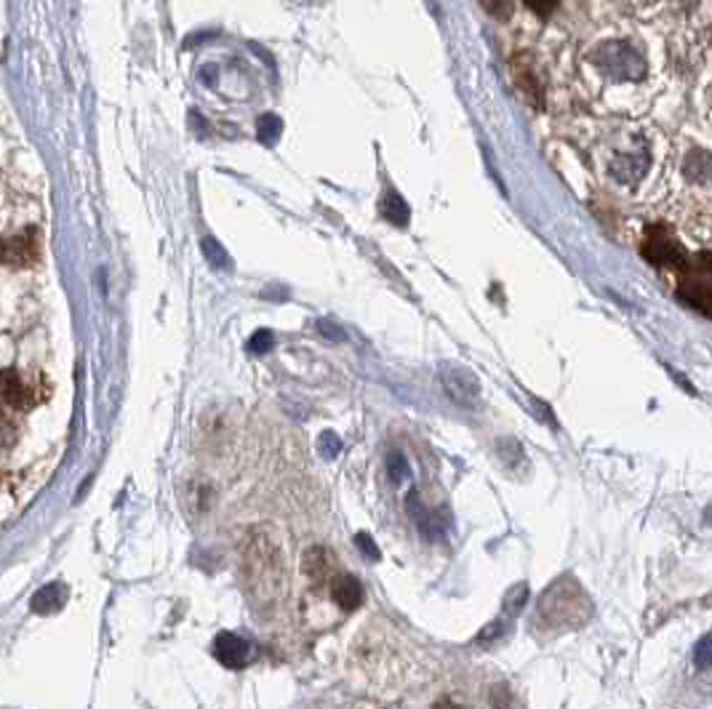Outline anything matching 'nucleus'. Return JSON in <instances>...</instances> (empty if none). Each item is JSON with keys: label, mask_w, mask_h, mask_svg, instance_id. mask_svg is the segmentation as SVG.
Returning <instances> with one entry per match:
<instances>
[{"label": "nucleus", "mask_w": 712, "mask_h": 709, "mask_svg": "<svg viewBox=\"0 0 712 709\" xmlns=\"http://www.w3.org/2000/svg\"><path fill=\"white\" fill-rule=\"evenodd\" d=\"M379 212H382V216L388 222H393V225L398 227H406L409 225V206H406V201L401 198V195L395 193V189H390V193H384V198L382 203H379Z\"/></svg>", "instance_id": "12"}, {"label": "nucleus", "mask_w": 712, "mask_h": 709, "mask_svg": "<svg viewBox=\"0 0 712 709\" xmlns=\"http://www.w3.org/2000/svg\"><path fill=\"white\" fill-rule=\"evenodd\" d=\"M331 597L337 600V606L344 610H355L363 603V587L358 584L355 576H337L334 584H331Z\"/></svg>", "instance_id": "9"}, {"label": "nucleus", "mask_w": 712, "mask_h": 709, "mask_svg": "<svg viewBox=\"0 0 712 709\" xmlns=\"http://www.w3.org/2000/svg\"><path fill=\"white\" fill-rule=\"evenodd\" d=\"M646 259L654 261L657 267H672L678 261H683V251L678 246L675 238H670V233L664 227H651L649 238L643 246Z\"/></svg>", "instance_id": "7"}, {"label": "nucleus", "mask_w": 712, "mask_h": 709, "mask_svg": "<svg viewBox=\"0 0 712 709\" xmlns=\"http://www.w3.org/2000/svg\"><path fill=\"white\" fill-rule=\"evenodd\" d=\"M257 136L259 142L265 144H276L278 136H280V121L276 115H262L257 121Z\"/></svg>", "instance_id": "15"}, {"label": "nucleus", "mask_w": 712, "mask_h": 709, "mask_svg": "<svg viewBox=\"0 0 712 709\" xmlns=\"http://www.w3.org/2000/svg\"><path fill=\"white\" fill-rule=\"evenodd\" d=\"M683 171L691 182L708 185V182H712V155L704 153V150H691L683 163Z\"/></svg>", "instance_id": "10"}, {"label": "nucleus", "mask_w": 712, "mask_h": 709, "mask_svg": "<svg viewBox=\"0 0 712 709\" xmlns=\"http://www.w3.org/2000/svg\"><path fill=\"white\" fill-rule=\"evenodd\" d=\"M515 78H518V89H524V94L528 96V100H532L534 104H539L541 91H539V85H537V78H534L532 72H528L526 68H524V72L515 68Z\"/></svg>", "instance_id": "17"}, {"label": "nucleus", "mask_w": 712, "mask_h": 709, "mask_svg": "<svg viewBox=\"0 0 712 709\" xmlns=\"http://www.w3.org/2000/svg\"><path fill=\"white\" fill-rule=\"evenodd\" d=\"M678 297L712 318V254L702 251L691 256L681 286H678Z\"/></svg>", "instance_id": "2"}, {"label": "nucleus", "mask_w": 712, "mask_h": 709, "mask_svg": "<svg viewBox=\"0 0 712 709\" xmlns=\"http://www.w3.org/2000/svg\"><path fill=\"white\" fill-rule=\"evenodd\" d=\"M214 654H217V659L225 667L240 669L248 659H251V646H248L244 638H238V635L221 633L217 643H214Z\"/></svg>", "instance_id": "8"}, {"label": "nucleus", "mask_w": 712, "mask_h": 709, "mask_svg": "<svg viewBox=\"0 0 712 709\" xmlns=\"http://www.w3.org/2000/svg\"><path fill=\"white\" fill-rule=\"evenodd\" d=\"M339 449H342V443H339V438L334 432H326L323 438H320V451H323L326 456H337Z\"/></svg>", "instance_id": "25"}, {"label": "nucleus", "mask_w": 712, "mask_h": 709, "mask_svg": "<svg viewBox=\"0 0 712 709\" xmlns=\"http://www.w3.org/2000/svg\"><path fill=\"white\" fill-rule=\"evenodd\" d=\"M590 597L571 576L555 579L539 597V619H545L555 629H577L590 619Z\"/></svg>", "instance_id": "1"}, {"label": "nucleus", "mask_w": 712, "mask_h": 709, "mask_svg": "<svg viewBox=\"0 0 712 709\" xmlns=\"http://www.w3.org/2000/svg\"><path fill=\"white\" fill-rule=\"evenodd\" d=\"M64 597H68V589L62 584H49V587H43L41 593L32 597V610L35 614H54V610L64 606Z\"/></svg>", "instance_id": "11"}, {"label": "nucleus", "mask_w": 712, "mask_h": 709, "mask_svg": "<svg viewBox=\"0 0 712 709\" xmlns=\"http://www.w3.org/2000/svg\"><path fill=\"white\" fill-rule=\"evenodd\" d=\"M409 512H411V517L416 521V528H420V534L424 536V540H433V536H435V521H433V515H430V512L422 507L420 496H416L414 491L409 494Z\"/></svg>", "instance_id": "14"}, {"label": "nucleus", "mask_w": 712, "mask_h": 709, "mask_svg": "<svg viewBox=\"0 0 712 709\" xmlns=\"http://www.w3.org/2000/svg\"><path fill=\"white\" fill-rule=\"evenodd\" d=\"M481 3L488 14L502 19V22L513 17V11H515V0H481Z\"/></svg>", "instance_id": "18"}, {"label": "nucleus", "mask_w": 712, "mask_h": 709, "mask_svg": "<svg viewBox=\"0 0 712 709\" xmlns=\"http://www.w3.org/2000/svg\"><path fill=\"white\" fill-rule=\"evenodd\" d=\"M388 470H390V477H393L395 483L406 481V477H409V464H406V459H403L401 454H390Z\"/></svg>", "instance_id": "21"}, {"label": "nucleus", "mask_w": 712, "mask_h": 709, "mask_svg": "<svg viewBox=\"0 0 712 709\" xmlns=\"http://www.w3.org/2000/svg\"><path fill=\"white\" fill-rule=\"evenodd\" d=\"M318 328H320V331L326 333V337H331V339H342V331H337V326H334V323H326V320H323V323H318Z\"/></svg>", "instance_id": "27"}, {"label": "nucleus", "mask_w": 712, "mask_h": 709, "mask_svg": "<svg viewBox=\"0 0 712 709\" xmlns=\"http://www.w3.org/2000/svg\"><path fill=\"white\" fill-rule=\"evenodd\" d=\"M694 667L710 669L712 667V638H702L694 648Z\"/></svg>", "instance_id": "19"}, {"label": "nucleus", "mask_w": 712, "mask_h": 709, "mask_svg": "<svg viewBox=\"0 0 712 709\" xmlns=\"http://www.w3.org/2000/svg\"><path fill=\"white\" fill-rule=\"evenodd\" d=\"M526 600H528V587L526 584H515V587L505 595V614L515 616L520 608H524Z\"/></svg>", "instance_id": "16"}, {"label": "nucleus", "mask_w": 712, "mask_h": 709, "mask_svg": "<svg viewBox=\"0 0 712 709\" xmlns=\"http://www.w3.org/2000/svg\"><path fill=\"white\" fill-rule=\"evenodd\" d=\"M441 382L448 390V395L456 400L460 405H475L481 398V382L473 371L465 369V366L456 363H443L441 366Z\"/></svg>", "instance_id": "5"}, {"label": "nucleus", "mask_w": 712, "mask_h": 709, "mask_svg": "<svg viewBox=\"0 0 712 709\" xmlns=\"http://www.w3.org/2000/svg\"><path fill=\"white\" fill-rule=\"evenodd\" d=\"M204 251H206L208 259L214 261V265H219V267H225V265H227V254L221 251V246H219L217 240L206 238V240H204Z\"/></svg>", "instance_id": "22"}, {"label": "nucleus", "mask_w": 712, "mask_h": 709, "mask_svg": "<svg viewBox=\"0 0 712 709\" xmlns=\"http://www.w3.org/2000/svg\"><path fill=\"white\" fill-rule=\"evenodd\" d=\"M35 405V395L14 369L0 371V411H28Z\"/></svg>", "instance_id": "6"}, {"label": "nucleus", "mask_w": 712, "mask_h": 709, "mask_svg": "<svg viewBox=\"0 0 712 709\" xmlns=\"http://www.w3.org/2000/svg\"><path fill=\"white\" fill-rule=\"evenodd\" d=\"M41 259V235L35 227L0 238V265L32 267Z\"/></svg>", "instance_id": "4"}, {"label": "nucleus", "mask_w": 712, "mask_h": 709, "mask_svg": "<svg viewBox=\"0 0 712 709\" xmlns=\"http://www.w3.org/2000/svg\"><path fill=\"white\" fill-rule=\"evenodd\" d=\"M355 544H358V549H361L365 557H371V561H379V547H376L374 540H371L369 534H358Z\"/></svg>", "instance_id": "24"}, {"label": "nucleus", "mask_w": 712, "mask_h": 709, "mask_svg": "<svg viewBox=\"0 0 712 709\" xmlns=\"http://www.w3.org/2000/svg\"><path fill=\"white\" fill-rule=\"evenodd\" d=\"M596 64L603 72H609V75L622 78V81H640L646 75L643 56L630 43L622 41L600 45L596 51Z\"/></svg>", "instance_id": "3"}, {"label": "nucleus", "mask_w": 712, "mask_h": 709, "mask_svg": "<svg viewBox=\"0 0 712 709\" xmlns=\"http://www.w3.org/2000/svg\"><path fill=\"white\" fill-rule=\"evenodd\" d=\"M646 171V157L643 155H627L619 157V161L611 163V174L617 176L619 182H632L640 179Z\"/></svg>", "instance_id": "13"}, {"label": "nucleus", "mask_w": 712, "mask_h": 709, "mask_svg": "<svg viewBox=\"0 0 712 709\" xmlns=\"http://www.w3.org/2000/svg\"><path fill=\"white\" fill-rule=\"evenodd\" d=\"M528 9L537 17H550L555 9H558V0H524Z\"/></svg>", "instance_id": "23"}, {"label": "nucleus", "mask_w": 712, "mask_h": 709, "mask_svg": "<svg viewBox=\"0 0 712 709\" xmlns=\"http://www.w3.org/2000/svg\"><path fill=\"white\" fill-rule=\"evenodd\" d=\"M272 345H276V337H272V331H265V328H262V331L254 333L251 341H248V350L262 354L267 350H272Z\"/></svg>", "instance_id": "20"}, {"label": "nucleus", "mask_w": 712, "mask_h": 709, "mask_svg": "<svg viewBox=\"0 0 712 709\" xmlns=\"http://www.w3.org/2000/svg\"><path fill=\"white\" fill-rule=\"evenodd\" d=\"M502 633H505V621L496 619V621H492V625H488V627L483 629V633L478 635V643H492V640L499 638Z\"/></svg>", "instance_id": "26"}, {"label": "nucleus", "mask_w": 712, "mask_h": 709, "mask_svg": "<svg viewBox=\"0 0 712 709\" xmlns=\"http://www.w3.org/2000/svg\"><path fill=\"white\" fill-rule=\"evenodd\" d=\"M704 521H708V523L712 525V504H710V507H708V510H704Z\"/></svg>", "instance_id": "28"}]
</instances>
